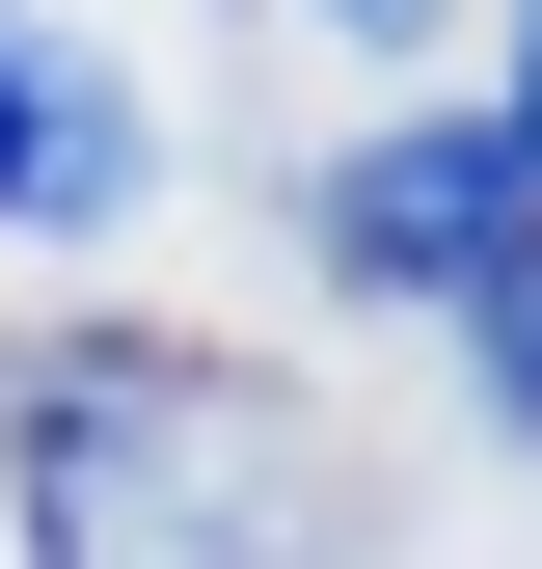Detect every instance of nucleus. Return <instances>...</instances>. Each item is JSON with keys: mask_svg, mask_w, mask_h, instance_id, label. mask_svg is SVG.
Instances as JSON below:
<instances>
[{"mask_svg": "<svg viewBox=\"0 0 542 569\" xmlns=\"http://www.w3.org/2000/svg\"><path fill=\"white\" fill-rule=\"evenodd\" d=\"M218 407L190 380H28V542L54 569H244L218 542Z\"/></svg>", "mask_w": 542, "mask_h": 569, "instance_id": "f257e3e1", "label": "nucleus"}, {"mask_svg": "<svg viewBox=\"0 0 542 569\" xmlns=\"http://www.w3.org/2000/svg\"><path fill=\"white\" fill-rule=\"evenodd\" d=\"M325 244H353L380 299H489V271L542 244V190H515V136H489V109H434V136H380V163L325 190Z\"/></svg>", "mask_w": 542, "mask_h": 569, "instance_id": "f03ea898", "label": "nucleus"}, {"mask_svg": "<svg viewBox=\"0 0 542 569\" xmlns=\"http://www.w3.org/2000/svg\"><path fill=\"white\" fill-rule=\"evenodd\" d=\"M82 218H136V82L54 54V109H28V244H82Z\"/></svg>", "mask_w": 542, "mask_h": 569, "instance_id": "7ed1b4c3", "label": "nucleus"}, {"mask_svg": "<svg viewBox=\"0 0 542 569\" xmlns=\"http://www.w3.org/2000/svg\"><path fill=\"white\" fill-rule=\"evenodd\" d=\"M461 380H489V435H542V244L489 271V299H461Z\"/></svg>", "mask_w": 542, "mask_h": 569, "instance_id": "20e7f679", "label": "nucleus"}, {"mask_svg": "<svg viewBox=\"0 0 542 569\" xmlns=\"http://www.w3.org/2000/svg\"><path fill=\"white\" fill-rule=\"evenodd\" d=\"M28 109H54V54H0V244H28Z\"/></svg>", "mask_w": 542, "mask_h": 569, "instance_id": "39448f33", "label": "nucleus"}, {"mask_svg": "<svg viewBox=\"0 0 542 569\" xmlns=\"http://www.w3.org/2000/svg\"><path fill=\"white\" fill-rule=\"evenodd\" d=\"M489 136H515V190H542V0H515V82H489Z\"/></svg>", "mask_w": 542, "mask_h": 569, "instance_id": "423d86ee", "label": "nucleus"}, {"mask_svg": "<svg viewBox=\"0 0 542 569\" xmlns=\"http://www.w3.org/2000/svg\"><path fill=\"white\" fill-rule=\"evenodd\" d=\"M299 28H353V54H406V28H434V0H299Z\"/></svg>", "mask_w": 542, "mask_h": 569, "instance_id": "0eeeda50", "label": "nucleus"}]
</instances>
